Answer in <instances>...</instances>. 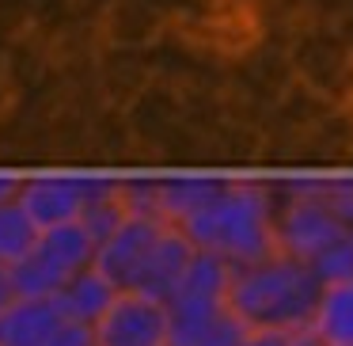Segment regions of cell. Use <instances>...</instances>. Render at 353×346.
I'll return each instance as SVG.
<instances>
[{"mask_svg": "<svg viewBox=\"0 0 353 346\" xmlns=\"http://www.w3.org/2000/svg\"><path fill=\"white\" fill-rule=\"evenodd\" d=\"M92 262H95V240L88 236V229L80 221H69L39 232L34 247L8 270V278L16 297L54 300L69 285V278H77Z\"/></svg>", "mask_w": 353, "mask_h": 346, "instance_id": "cell-3", "label": "cell"}, {"mask_svg": "<svg viewBox=\"0 0 353 346\" xmlns=\"http://www.w3.org/2000/svg\"><path fill=\"white\" fill-rule=\"evenodd\" d=\"M319 293L323 285L315 282L307 262L277 251L262 262L232 270L228 308L243 327L304 331L315 316Z\"/></svg>", "mask_w": 353, "mask_h": 346, "instance_id": "cell-2", "label": "cell"}, {"mask_svg": "<svg viewBox=\"0 0 353 346\" xmlns=\"http://www.w3.org/2000/svg\"><path fill=\"white\" fill-rule=\"evenodd\" d=\"M16 300V289H12V278H8V270L0 267V312Z\"/></svg>", "mask_w": 353, "mask_h": 346, "instance_id": "cell-24", "label": "cell"}, {"mask_svg": "<svg viewBox=\"0 0 353 346\" xmlns=\"http://www.w3.org/2000/svg\"><path fill=\"white\" fill-rule=\"evenodd\" d=\"M92 327L95 346H168V300L122 289Z\"/></svg>", "mask_w": 353, "mask_h": 346, "instance_id": "cell-5", "label": "cell"}, {"mask_svg": "<svg viewBox=\"0 0 353 346\" xmlns=\"http://www.w3.org/2000/svg\"><path fill=\"white\" fill-rule=\"evenodd\" d=\"M61 323L65 312L57 308V300L16 297L0 312V346H50Z\"/></svg>", "mask_w": 353, "mask_h": 346, "instance_id": "cell-15", "label": "cell"}, {"mask_svg": "<svg viewBox=\"0 0 353 346\" xmlns=\"http://www.w3.org/2000/svg\"><path fill=\"white\" fill-rule=\"evenodd\" d=\"M190 259H194V244L175 229V224H168V229L156 236V244L148 247V255H145V262L137 267V274H133L130 289L145 293V297L168 300L171 293L179 289V282H183Z\"/></svg>", "mask_w": 353, "mask_h": 346, "instance_id": "cell-11", "label": "cell"}, {"mask_svg": "<svg viewBox=\"0 0 353 346\" xmlns=\"http://www.w3.org/2000/svg\"><path fill=\"white\" fill-rule=\"evenodd\" d=\"M296 346H323V343L312 335V327H304V331H296Z\"/></svg>", "mask_w": 353, "mask_h": 346, "instance_id": "cell-27", "label": "cell"}, {"mask_svg": "<svg viewBox=\"0 0 353 346\" xmlns=\"http://www.w3.org/2000/svg\"><path fill=\"white\" fill-rule=\"evenodd\" d=\"M232 270L224 259L209 251H194L190 267H186L183 282L171 297H201V300H228V285H232ZM168 297V300H171Z\"/></svg>", "mask_w": 353, "mask_h": 346, "instance_id": "cell-18", "label": "cell"}, {"mask_svg": "<svg viewBox=\"0 0 353 346\" xmlns=\"http://www.w3.org/2000/svg\"><path fill=\"white\" fill-rule=\"evenodd\" d=\"M16 206L31 217L39 232L69 224L84 209V175L80 171H31L23 175L16 194Z\"/></svg>", "mask_w": 353, "mask_h": 346, "instance_id": "cell-7", "label": "cell"}, {"mask_svg": "<svg viewBox=\"0 0 353 346\" xmlns=\"http://www.w3.org/2000/svg\"><path fill=\"white\" fill-rule=\"evenodd\" d=\"M168 229V221L152 213H130L99 247H95V267L118 285V289H130L137 267L145 262L148 247L156 244V236Z\"/></svg>", "mask_w": 353, "mask_h": 346, "instance_id": "cell-8", "label": "cell"}, {"mask_svg": "<svg viewBox=\"0 0 353 346\" xmlns=\"http://www.w3.org/2000/svg\"><path fill=\"white\" fill-rule=\"evenodd\" d=\"M19 183H23L19 171H4V168H0V206H4V202H16Z\"/></svg>", "mask_w": 353, "mask_h": 346, "instance_id": "cell-23", "label": "cell"}, {"mask_svg": "<svg viewBox=\"0 0 353 346\" xmlns=\"http://www.w3.org/2000/svg\"><path fill=\"white\" fill-rule=\"evenodd\" d=\"M118 293H122V289H118V285L92 262V267H84L77 278H69V285H65L54 300H57V308L65 312V320L95 323L110 308V300H114Z\"/></svg>", "mask_w": 353, "mask_h": 346, "instance_id": "cell-16", "label": "cell"}, {"mask_svg": "<svg viewBox=\"0 0 353 346\" xmlns=\"http://www.w3.org/2000/svg\"><path fill=\"white\" fill-rule=\"evenodd\" d=\"M307 267H312L315 282H319L323 289H327V285L353 282V232H342L338 240H330Z\"/></svg>", "mask_w": 353, "mask_h": 346, "instance_id": "cell-20", "label": "cell"}, {"mask_svg": "<svg viewBox=\"0 0 353 346\" xmlns=\"http://www.w3.org/2000/svg\"><path fill=\"white\" fill-rule=\"evenodd\" d=\"M122 110H125V122H130L133 137L141 145V156H145V171H152L148 168V153L183 122V92L171 80L152 77L130 99V107H122Z\"/></svg>", "mask_w": 353, "mask_h": 346, "instance_id": "cell-9", "label": "cell"}, {"mask_svg": "<svg viewBox=\"0 0 353 346\" xmlns=\"http://www.w3.org/2000/svg\"><path fill=\"white\" fill-rule=\"evenodd\" d=\"M152 54L148 50H110L99 46L95 57V92L107 107H130V99L152 80Z\"/></svg>", "mask_w": 353, "mask_h": 346, "instance_id": "cell-14", "label": "cell"}, {"mask_svg": "<svg viewBox=\"0 0 353 346\" xmlns=\"http://www.w3.org/2000/svg\"><path fill=\"white\" fill-rule=\"evenodd\" d=\"M307 327L323 346H353V282L327 285Z\"/></svg>", "mask_w": 353, "mask_h": 346, "instance_id": "cell-17", "label": "cell"}, {"mask_svg": "<svg viewBox=\"0 0 353 346\" xmlns=\"http://www.w3.org/2000/svg\"><path fill=\"white\" fill-rule=\"evenodd\" d=\"M224 179L216 171H156V217L179 229L221 194Z\"/></svg>", "mask_w": 353, "mask_h": 346, "instance_id": "cell-13", "label": "cell"}, {"mask_svg": "<svg viewBox=\"0 0 353 346\" xmlns=\"http://www.w3.org/2000/svg\"><path fill=\"white\" fill-rule=\"evenodd\" d=\"M236 346H296V331H266V327H247Z\"/></svg>", "mask_w": 353, "mask_h": 346, "instance_id": "cell-22", "label": "cell"}, {"mask_svg": "<svg viewBox=\"0 0 353 346\" xmlns=\"http://www.w3.org/2000/svg\"><path fill=\"white\" fill-rule=\"evenodd\" d=\"M39 240V229L31 224V217L16 206V202H4L0 206V267L12 270Z\"/></svg>", "mask_w": 353, "mask_h": 346, "instance_id": "cell-19", "label": "cell"}, {"mask_svg": "<svg viewBox=\"0 0 353 346\" xmlns=\"http://www.w3.org/2000/svg\"><path fill=\"white\" fill-rule=\"evenodd\" d=\"M50 346H95V327L80 320H65L57 335L50 338Z\"/></svg>", "mask_w": 353, "mask_h": 346, "instance_id": "cell-21", "label": "cell"}, {"mask_svg": "<svg viewBox=\"0 0 353 346\" xmlns=\"http://www.w3.org/2000/svg\"><path fill=\"white\" fill-rule=\"evenodd\" d=\"M243 323L228 308V300L171 297L168 300V346H236L243 338Z\"/></svg>", "mask_w": 353, "mask_h": 346, "instance_id": "cell-6", "label": "cell"}, {"mask_svg": "<svg viewBox=\"0 0 353 346\" xmlns=\"http://www.w3.org/2000/svg\"><path fill=\"white\" fill-rule=\"evenodd\" d=\"M12 103H16V95H12V88L4 84V77H0V118L12 110Z\"/></svg>", "mask_w": 353, "mask_h": 346, "instance_id": "cell-26", "label": "cell"}, {"mask_svg": "<svg viewBox=\"0 0 353 346\" xmlns=\"http://www.w3.org/2000/svg\"><path fill=\"white\" fill-rule=\"evenodd\" d=\"M107 4H110V0H77V12H80L84 19H95L103 8H107Z\"/></svg>", "mask_w": 353, "mask_h": 346, "instance_id": "cell-25", "label": "cell"}, {"mask_svg": "<svg viewBox=\"0 0 353 346\" xmlns=\"http://www.w3.org/2000/svg\"><path fill=\"white\" fill-rule=\"evenodd\" d=\"M296 84L312 88L330 103L353 99V50L330 23H300L285 39Z\"/></svg>", "mask_w": 353, "mask_h": 346, "instance_id": "cell-4", "label": "cell"}, {"mask_svg": "<svg viewBox=\"0 0 353 346\" xmlns=\"http://www.w3.org/2000/svg\"><path fill=\"white\" fill-rule=\"evenodd\" d=\"M92 23L99 46H110V50H152L168 35V23L148 8L145 0H110Z\"/></svg>", "mask_w": 353, "mask_h": 346, "instance_id": "cell-10", "label": "cell"}, {"mask_svg": "<svg viewBox=\"0 0 353 346\" xmlns=\"http://www.w3.org/2000/svg\"><path fill=\"white\" fill-rule=\"evenodd\" d=\"M262 160V122L239 118L228 110L216 130L205 133V168L216 175H236V171H259Z\"/></svg>", "mask_w": 353, "mask_h": 346, "instance_id": "cell-12", "label": "cell"}, {"mask_svg": "<svg viewBox=\"0 0 353 346\" xmlns=\"http://www.w3.org/2000/svg\"><path fill=\"white\" fill-rule=\"evenodd\" d=\"M194 251H209L228 267H251L277 255L270 179L228 175L213 202L179 224Z\"/></svg>", "mask_w": 353, "mask_h": 346, "instance_id": "cell-1", "label": "cell"}]
</instances>
